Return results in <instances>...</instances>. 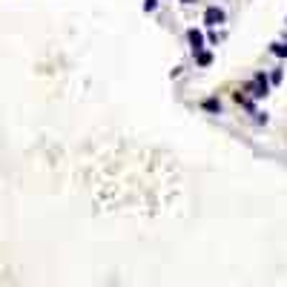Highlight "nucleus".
Instances as JSON below:
<instances>
[{
	"mask_svg": "<svg viewBox=\"0 0 287 287\" xmlns=\"http://www.w3.org/2000/svg\"><path fill=\"white\" fill-rule=\"evenodd\" d=\"M247 92H250L253 98H264V95L270 92V78L264 75V72H256L253 81L247 83Z\"/></svg>",
	"mask_w": 287,
	"mask_h": 287,
	"instance_id": "f257e3e1",
	"label": "nucleus"
},
{
	"mask_svg": "<svg viewBox=\"0 0 287 287\" xmlns=\"http://www.w3.org/2000/svg\"><path fill=\"white\" fill-rule=\"evenodd\" d=\"M227 20V15H224V9L221 6H207V12H204V23L210 29H218L221 23Z\"/></svg>",
	"mask_w": 287,
	"mask_h": 287,
	"instance_id": "f03ea898",
	"label": "nucleus"
},
{
	"mask_svg": "<svg viewBox=\"0 0 287 287\" xmlns=\"http://www.w3.org/2000/svg\"><path fill=\"white\" fill-rule=\"evenodd\" d=\"M278 81H281V69H276L273 75H270V83H278Z\"/></svg>",
	"mask_w": 287,
	"mask_h": 287,
	"instance_id": "6e6552de",
	"label": "nucleus"
},
{
	"mask_svg": "<svg viewBox=\"0 0 287 287\" xmlns=\"http://www.w3.org/2000/svg\"><path fill=\"white\" fill-rule=\"evenodd\" d=\"M187 40H189V46H193V55L204 49V35H201V29H189V32H187Z\"/></svg>",
	"mask_w": 287,
	"mask_h": 287,
	"instance_id": "7ed1b4c3",
	"label": "nucleus"
},
{
	"mask_svg": "<svg viewBox=\"0 0 287 287\" xmlns=\"http://www.w3.org/2000/svg\"><path fill=\"white\" fill-rule=\"evenodd\" d=\"M201 107H204L207 112H221V101H218V98H207Z\"/></svg>",
	"mask_w": 287,
	"mask_h": 287,
	"instance_id": "39448f33",
	"label": "nucleus"
},
{
	"mask_svg": "<svg viewBox=\"0 0 287 287\" xmlns=\"http://www.w3.org/2000/svg\"><path fill=\"white\" fill-rule=\"evenodd\" d=\"M196 63L198 66H210V63H213V52H207V49L196 52Z\"/></svg>",
	"mask_w": 287,
	"mask_h": 287,
	"instance_id": "20e7f679",
	"label": "nucleus"
},
{
	"mask_svg": "<svg viewBox=\"0 0 287 287\" xmlns=\"http://www.w3.org/2000/svg\"><path fill=\"white\" fill-rule=\"evenodd\" d=\"M181 3H184V6H193V3H196V0H181Z\"/></svg>",
	"mask_w": 287,
	"mask_h": 287,
	"instance_id": "1a4fd4ad",
	"label": "nucleus"
},
{
	"mask_svg": "<svg viewBox=\"0 0 287 287\" xmlns=\"http://www.w3.org/2000/svg\"><path fill=\"white\" fill-rule=\"evenodd\" d=\"M158 9V0H144V12H155Z\"/></svg>",
	"mask_w": 287,
	"mask_h": 287,
	"instance_id": "0eeeda50",
	"label": "nucleus"
},
{
	"mask_svg": "<svg viewBox=\"0 0 287 287\" xmlns=\"http://www.w3.org/2000/svg\"><path fill=\"white\" fill-rule=\"evenodd\" d=\"M270 52L276 55V58H287V43H273L270 46Z\"/></svg>",
	"mask_w": 287,
	"mask_h": 287,
	"instance_id": "423d86ee",
	"label": "nucleus"
}]
</instances>
